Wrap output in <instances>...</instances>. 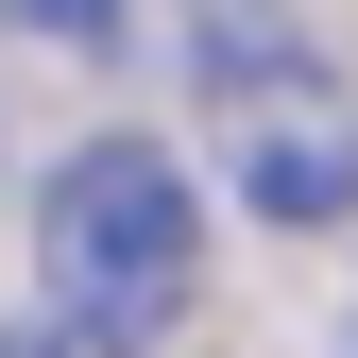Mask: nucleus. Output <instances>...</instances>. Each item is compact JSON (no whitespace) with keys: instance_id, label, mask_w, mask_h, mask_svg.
<instances>
[{"instance_id":"1","label":"nucleus","mask_w":358,"mask_h":358,"mask_svg":"<svg viewBox=\"0 0 358 358\" xmlns=\"http://www.w3.org/2000/svg\"><path fill=\"white\" fill-rule=\"evenodd\" d=\"M34 273H52L69 324L154 341L171 307L205 290V205H188V171H171L154 137H85V154H52V188H34Z\"/></svg>"},{"instance_id":"2","label":"nucleus","mask_w":358,"mask_h":358,"mask_svg":"<svg viewBox=\"0 0 358 358\" xmlns=\"http://www.w3.org/2000/svg\"><path fill=\"white\" fill-rule=\"evenodd\" d=\"M205 154L256 222H358V85L290 17H205Z\"/></svg>"},{"instance_id":"3","label":"nucleus","mask_w":358,"mask_h":358,"mask_svg":"<svg viewBox=\"0 0 358 358\" xmlns=\"http://www.w3.org/2000/svg\"><path fill=\"white\" fill-rule=\"evenodd\" d=\"M34 17H52L69 52H171V17H188V0H34Z\"/></svg>"},{"instance_id":"4","label":"nucleus","mask_w":358,"mask_h":358,"mask_svg":"<svg viewBox=\"0 0 358 358\" xmlns=\"http://www.w3.org/2000/svg\"><path fill=\"white\" fill-rule=\"evenodd\" d=\"M0 358H137V341H103V324H69V307H52V324H0Z\"/></svg>"}]
</instances>
